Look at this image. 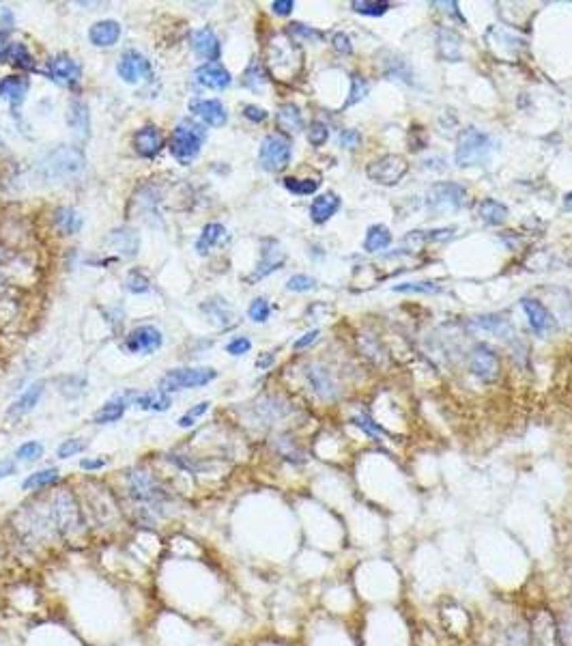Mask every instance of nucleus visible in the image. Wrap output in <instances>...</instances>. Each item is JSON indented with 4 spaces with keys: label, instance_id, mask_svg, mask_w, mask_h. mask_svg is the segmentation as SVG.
<instances>
[{
    "label": "nucleus",
    "instance_id": "obj_1",
    "mask_svg": "<svg viewBox=\"0 0 572 646\" xmlns=\"http://www.w3.org/2000/svg\"><path fill=\"white\" fill-rule=\"evenodd\" d=\"M125 515L136 528L159 530L163 522H170L181 511V500L155 472L134 467L125 474Z\"/></svg>",
    "mask_w": 572,
    "mask_h": 646
},
{
    "label": "nucleus",
    "instance_id": "obj_2",
    "mask_svg": "<svg viewBox=\"0 0 572 646\" xmlns=\"http://www.w3.org/2000/svg\"><path fill=\"white\" fill-rule=\"evenodd\" d=\"M205 140H207V129L203 125L194 121H181L172 129L168 147L176 162L190 164V162L201 153Z\"/></svg>",
    "mask_w": 572,
    "mask_h": 646
},
{
    "label": "nucleus",
    "instance_id": "obj_3",
    "mask_svg": "<svg viewBox=\"0 0 572 646\" xmlns=\"http://www.w3.org/2000/svg\"><path fill=\"white\" fill-rule=\"evenodd\" d=\"M488 153H490V136L480 132L478 127H467L459 134L454 159L461 168L482 164L488 157Z\"/></svg>",
    "mask_w": 572,
    "mask_h": 646
},
{
    "label": "nucleus",
    "instance_id": "obj_4",
    "mask_svg": "<svg viewBox=\"0 0 572 646\" xmlns=\"http://www.w3.org/2000/svg\"><path fill=\"white\" fill-rule=\"evenodd\" d=\"M527 619L531 646H564L558 614L549 608H536Z\"/></svg>",
    "mask_w": 572,
    "mask_h": 646
},
{
    "label": "nucleus",
    "instance_id": "obj_5",
    "mask_svg": "<svg viewBox=\"0 0 572 646\" xmlns=\"http://www.w3.org/2000/svg\"><path fill=\"white\" fill-rule=\"evenodd\" d=\"M218 377V370L214 368H174L170 373H166L159 381V390H163L166 394L170 392H179V390H187V388H201L207 386Z\"/></svg>",
    "mask_w": 572,
    "mask_h": 646
},
{
    "label": "nucleus",
    "instance_id": "obj_6",
    "mask_svg": "<svg viewBox=\"0 0 572 646\" xmlns=\"http://www.w3.org/2000/svg\"><path fill=\"white\" fill-rule=\"evenodd\" d=\"M87 166V157L76 147H60L45 162V175L52 179H71Z\"/></svg>",
    "mask_w": 572,
    "mask_h": 646
},
{
    "label": "nucleus",
    "instance_id": "obj_7",
    "mask_svg": "<svg viewBox=\"0 0 572 646\" xmlns=\"http://www.w3.org/2000/svg\"><path fill=\"white\" fill-rule=\"evenodd\" d=\"M258 159L265 170L280 172L290 162V140L282 134H269L260 142Z\"/></svg>",
    "mask_w": 572,
    "mask_h": 646
},
{
    "label": "nucleus",
    "instance_id": "obj_8",
    "mask_svg": "<svg viewBox=\"0 0 572 646\" xmlns=\"http://www.w3.org/2000/svg\"><path fill=\"white\" fill-rule=\"evenodd\" d=\"M409 172V164L407 159L400 155H383L379 159H374L372 164L366 168V175L370 177V181L379 183V186H396L402 177Z\"/></svg>",
    "mask_w": 572,
    "mask_h": 646
},
{
    "label": "nucleus",
    "instance_id": "obj_9",
    "mask_svg": "<svg viewBox=\"0 0 572 646\" xmlns=\"http://www.w3.org/2000/svg\"><path fill=\"white\" fill-rule=\"evenodd\" d=\"M467 203V192L459 183H435L426 194V205L433 212H456Z\"/></svg>",
    "mask_w": 572,
    "mask_h": 646
},
{
    "label": "nucleus",
    "instance_id": "obj_10",
    "mask_svg": "<svg viewBox=\"0 0 572 646\" xmlns=\"http://www.w3.org/2000/svg\"><path fill=\"white\" fill-rule=\"evenodd\" d=\"M490 646H531L527 619L514 616L508 621H501L493 629V640H490Z\"/></svg>",
    "mask_w": 572,
    "mask_h": 646
},
{
    "label": "nucleus",
    "instance_id": "obj_11",
    "mask_svg": "<svg viewBox=\"0 0 572 646\" xmlns=\"http://www.w3.org/2000/svg\"><path fill=\"white\" fill-rule=\"evenodd\" d=\"M117 71H119V78H123L129 85H136V82H140V80H146V78L153 76V67H151L149 58L140 52H136V50L123 52V56L117 65Z\"/></svg>",
    "mask_w": 572,
    "mask_h": 646
},
{
    "label": "nucleus",
    "instance_id": "obj_12",
    "mask_svg": "<svg viewBox=\"0 0 572 646\" xmlns=\"http://www.w3.org/2000/svg\"><path fill=\"white\" fill-rule=\"evenodd\" d=\"M469 366L473 370V375L482 381H495L499 377V358L495 355V351L486 345H478L471 351Z\"/></svg>",
    "mask_w": 572,
    "mask_h": 646
},
{
    "label": "nucleus",
    "instance_id": "obj_13",
    "mask_svg": "<svg viewBox=\"0 0 572 646\" xmlns=\"http://www.w3.org/2000/svg\"><path fill=\"white\" fill-rule=\"evenodd\" d=\"M161 332L153 326H140L129 332L125 347L132 353H153L161 347Z\"/></svg>",
    "mask_w": 572,
    "mask_h": 646
},
{
    "label": "nucleus",
    "instance_id": "obj_14",
    "mask_svg": "<svg viewBox=\"0 0 572 646\" xmlns=\"http://www.w3.org/2000/svg\"><path fill=\"white\" fill-rule=\"evenodd\" d=\"M190 112L211 127H222L228 121V112L220 100H194L190 102Z\"/></svg>",
    "mask_w": 572,
    "mask_h": 646
},
{
    "label": "nucleus",
    "instance_id": "obj_15",
    "mask_svg": "<svg viewBox=\"0 0 572 646\" xmlns=\"http://www.w3.org/2000/svg\"><path fill=\"white\" fill-rule=\"evenodd\" d=\"M196 80H198V82L203 87H207V89L224 91V89L231 87L233 76L220 63H203L201 67L196 69Z\"/></svg>",
    "mask_w": 572,
    "mask_h": 646
},
{
    "label": "nucleus",
    "instance_id": "obj_16",
    "mask_svg": "<svg viewBox=\"0 0 572 646\" xmlns=\"http://www.w3.org/2000/svg\"><path fill=\"white\" fill-rule=\"evenodd\" d=\"M47 74L58 85H76L82 76V67L71 56L60 54L54 56L52 60H47Z\"/></svg>",
    "mask_w": 572,
    "mask_h": 646
},
{
    "label": "nucleus",
    "instance_id": "obj_17",
    "mask_svg": "<svg viewBox=\"0 0 572 646\" xmlns=\"http://www.w3.org/2000/svg\"><path fill=\"white\" fill-rule=\"evenodd\" d=\"M192 47H194V52L201 58H205L207 63H218V58L222 54L220 39L216 37V32L211 28L194 30L192 32Z\"/></svg>",
    "mask_w": 572,
    "mask_h": 646
},
{
    "label": "nucleus",
    "instance_id": "obj_18",
    "mask_svg": "<svg viewBox=\"0 0 572 646\" xmlns=\"http://www.w3.org/2000/svg\"><path fill=\"white\" fill-rule=\"evenodd\" d=\"M284 258H286V254H284L282 246L277 244V241H273V239H267L263 244V252H260V263H258L256 271L252 274V278L258 280V278L269 276L271 271L280 269V265L284 263Z\"/></svg>",
    "mask_w": 572,
    "mask_h": 646
},
{
    "label": "nucleus",
    "instance_id": "obj_19",
    "mask_svg": "<svg viewBox=\"0 0 572 646\" xmlns=\"http://www.w3.org/2000/svg\"><path fill=\"white\" fill-rule=\"evenodd\" d=\"M523 311H525V315L529 319V326H531V330L536 334H547L555 326L553 315L545 309L540 302L525 298V300H523Z\"/></svg>",
    "mask_w": 572,
    "mask_h": 646
},
{
    "label": "nucleus",
    "instance_id": "obj_20",
    "mask_svg": "<svg viewBox=\"0 0 572 646\" xmlns=\"http://www.w3.org/2000/svg\"><path fill=\"white\" fill-rule=\"evenodd\" d=\"M45 383L43 381H35V383H30L26 390L15 399L11 405H9V416H24V414H28V412H32L37 405H39V401H41V397H43V388Z\"/></svg>",
    "mask_w": 572,
    "mask_h": 646
},
{
    "label": "nucleus",
    "instance_id": "obj_21",
    "mask_svg": "<svg viewBox=\"0 0 572 646\" xmlns=\"http://www.w3.org/2000/svg\"><path fill=\"white\" fill-rule=\"evenodd\" d=\"M60 482V470L58 467H43V470H37L28 474L24 480H22V491H28V493H37V491H43V489H50V487H56Z\"/></svg>",
    "mask_w": 572,
    "mask_h": 646
},
{
    "label": "nucleus",
    "instance_id": "obj_22",
    "mask_svg": "<svg viewBox=\"0 0 572 646\" xmlns=\"http://www.w3.org/2000/svg\"><path fill=\"white\" fill-rule=\"evenodd\" d=\"M121 37V24L114 20H102L95 22L89 30V39L97 47H110Z\"/></svg>",
    "mask_w": 572,
    "mask_h": 646
},
{
    "label": "nucleus",
    "instance_id": "obj_23",
    "mask_svg": "<svg viewBox=\"0 0 572 646\" xmlns=\"http://www.w3.org/2000/svg\"><path fill=\"white\" fill-rule=\"evenodd\" d=\"M437 52L444 60H461V37L452 28L437 30Z\"/></svg>",
    "mask_w": 572,
    "mask_h": 646
},
{
    "label": "nucleus",
    "instance_id": "obj_24",
    "mask_svg": "<svg viewBox=\"0 0 572 646\" xmlns=\"http://www.w3.org/2000/svg\"><path fill=\"white\" fill-rule=\"evenodd\" d=\"M134 149L142 157H155L161 149V136L157 132V127L146 125V127L138 129L136 136H134Z\"/></svg>",
    "mask_w": 572,
    "mask_h": 646
},
{
    "label": "nucleus",
    "instance_id": "obj_25",
    "mask_svg": "<svg viewBox=\"0 0 572 646\" xmlns=\"http://www.w3.org/2000/svg\"><path fill=\"white\" fill-rule=\"evenodd\" d=\"M28 91V80L22 76H7L0 80V97L7 100L11 106H20Z\"/></svg>",
    "mask_w": 572,
    "mask_h": 646
},
{
    "label": "nucleus",
    "instance_id": "obj_26",
    "mask_svg": "<svg viewBox=\"0 0 572 646\" xmlns=\"http://www.w3.org/2000/svg\"><path fill=\"white\" fill-rule=\"evenodd\" d=\"M125 410H127V399L125 397H114L110 399L108 403L95 412L93 416V423L95 425H112V423H119V420L125 416Z\"/></svg>",
    "mask_w": 572,
    "mask_h": 646
},
{
    "label": "nucleus",
    "instance_id": "obj_27",
    "mask_svg": "<svg viewBox=\"0 0 572 646\" xmlns=\"http://www.w3.org/2000/svg\"><path fill=\"white\" fill-rule=\"evenodd\" d=\"M338 209H340V199L336 197V194L327 192V194H321V197H317L312 201V205H310V216H312L314 222L323 224V222L330 220Z\"/></svg>",
    "mask_w": 572,
    "mask_h": 646
},
{
    "label": "nucleus",
    "instance_id": "obj_28",
    "mask_svg": "<svg viewBox=\"0 0 572 646\" xmlns=\"http://www.w3.org/2000/svg\"><path fill=\"white\" fill-rule=\"evenodd\" d=\"M134 405L144 410V412H166V410H170L172 401H170V394H166L163 390H151V392L136 394Z\"/></svg>",
    "mask_w": 572,
    "mask_h": 646
},
{
    "label": "nucleus",
    "instance_id": "obj_29",
    "mask_svg": "<svg viewBox=\"0 0 572 646\" xmlns=\"http://www.w3.org/2000/svg\"><path fill=\"white\" fill-rule=\"evenodd\" d=\"M308 379H310V386H312V390L321 399H334L336 397V383L325 368L312 366L308 370Z\"/></svg>",
    "mask_w": 572,
    "mask_h": 646
},
{
    "label": "nucleus",
    "instance_id": "obj_30",
    "mask_svg": "<svg viewBox=\"0 0 572 646\" xmlns=\"http://www.w3.org/2000/svg\"><path fill=\"white\" fill-rule=\"evenodd\" d=\"M69 125L80 138H89L91 134V117L89 106L84 102H71L69 106Z\"/></svg>",
    "mask_w": 572,
    "mask_h": 646
},
{
    "label": "nucleus",
    "instance_id": "obj_31",
    "mask_svg": "<svg viewBox=\"0 0 572 646\" xmlns=\"http://www.w3.org/2000/svg\"><path fill=\"white\" fill-rule=\"evenodd\" d=\"M478 216L482 218V222H486L490 226H499L505 222V218H508V207L499 201H495V199H486L478 207Z\"/></svg>",
    "mask_w": 572,
    "mask_h": 646
},
{
    "label": "nucleus",
    "instance_id": "obj_32",
    "mask_svg": "<svg viewBox=\"0 0 572 646\" xmlns=\"http://www.w3.org/2000/svg\"><path fill=\"white\" fill-rule=\"evenodd\" d=\"M391 244V233L385 229L383 224H374L368 229L366 239H364V248L366 252H381Z\"/></svg>",
    "mask_w": 572,
    "mask_h": 646
},
{
    "label": "nucleus",
    "instance_id": "obj_33",
    "mask_svg": "<svg viewBox=\"0 0 572 646\" xmlns=\"http://www.w3.org/2000/svg\"><path fill=\"white\" fill-rule=\"evenodd\" d=\"M277 125L286 132H299L304 127V119H301V112L295 104H284L277 110Z\"/></svg>",
    "mask_w": 572,
    "mask_h": 646
},
{
    "label": "nucleus",
    "instance_id": "obj_34",
    "mask_svg": "<svg viewBox=\"0 0 572 646\" xmlns=\"http://www.w3.org/2000/svg\"><path fill=\"white\" fill-rule=\"evenodd\" d=\"M222 235H224V226L222 224H218V222H209L205 229H203V235H201V239L196 241V250H198L201 254H207L209 252V248L211 246H216L218 241L222 239Z\"/></svg>",
    "mask_w": 572,
    "mask_h": 646
},
{
    "label": "nucleus",
    "instance_id": "obj_35",
    "mask_svg": "<svg viewBox=\"0 0 572 646\" xmlns=\"http://www.w3.org/2000/svg\"><path fill=\"white\" fill-rule=\"evenodd\" d=\"M56 224H58V229H60L62 233L73 235V233L80 231L82 216L76 212V209H71V207H62V209H58V212H56Z\"/></svg>",
    "mask_w": 572,
    "mask_h": 646
},
{
    "label": "nucleus",
    "instance_id": "obj_36",
    "mask_svg": "<svg viewBox=\"0 0 572 646\" xmlns=\"http://www.w3.org/2000/svg\"><path fill=\"white\" fill-rule=\"evenodd\" d=\"M43 452H45V448H43L41 442L30 440V442H24V444H20L18 448H15L13 459L20 461V463H32V461H39L43 457Z\"/></svg>",
    "mask_w": 572,
    "mask_h": 646
},
{
    "label": "nucleus",
    "instance_id": "obj_37",
    "mask_svg": "<svg viewBox=\"0 0 572 646\" xmlns=\"http://www.w3.org/2000/svg\"><path fill=\"white\" fill-rule=\"evenodd\" d=\"M7 60H11L15 67H20V69H35V60H32V54L28 52V47L24 43H11Z\"/></svg>",
    "mask_w": 572,
    "mask_h": 646
},
{
    "label": "nucleus",
    "instance_id": "obj_38",
    "mask_svg": "<svg viewBox=\"0 0 572 646\" xmlns=\"http://www.w3.org/2000/svg\"><path fill=\"white\" fill-rule=\"evenodd\" d=\"M351 423H353L355 427L362 429V431L368 435V438L377 440V442H383V438L387 435V433H385V429H383L379 423H374V420H372L368 414H357V416L351 420Z\"/></svg>",
    "mask_w": 572,
    "mask_h": 646
},
{
    "label": "nucleus",
    "instance_id": "obj_39",
    "mask_svg": "<svg viewBox=\"0 0 572 646\" xmlns=\"http://www.w3.org/2000/svg\"><path fill=\"white\" fill-rule=\"evenodd\" d=\"M87 448H89V442L84 438H69L56 448V457L58 459H71V457H78L80 452H84Z\"/></svg>",
    "mask_w": 572,
    "mask_h": 646
},
{
    "label": "nucleus",
    "instance_id": "obj_40",
    "mask_svg": "<svg viewBox=\"0 0 572 646\" xmlns=\"http://www.w3.org/2000/svg\"><path fill=\"white\" fill-rule=\"evenodd\" d=\"M319 186H321V181H317V179H293V177L284 179V188L293 194H299V197L314 194L319 190Z\"/></svg>",
    "mask_w": 572,
    "mask_h": 646
},
{
    "label": "nucleus",
    "instance_id": "obj_41",
    "mask_svg": "<svg viewBox=\"0 0 572 646\" xmlns=\"http://www.w3.org/2000/svg\"><path fill=\"white\" fill-rule=\"evenodd\" d=\"M209 408H211V403L209 401H203V403H198V405H194V408H190L181 418L176 420V425L181 427V429H192L196 423H198V418H203L207 412H209Z\"/></svg>",
    "mask_w": 572,
    "mask_h": 646
},
{
    "label": "nucleus",
    "instance_id": "obj_42",
    "mask_svg": "<svg viewBox=\"0 0 572 646\" xmlns=\"http://www.w3.org/2000/svg\"><path fill=\"white\" fill-rule=\"evenodd\" d=\"M366 93H368V80L362 78L359 74H353L351 76V95H349V100L345 102V108L353 106L357 102H362L366 97Z\"/></svg>",
    "mask_w": 572,
    "mask_h": 646
},
{
    "label": "nucleus",
    "instance_id": "obj_43",
    "mask_svg": "<svg viewBox=\"0 0 572 646\" xmlns=\"http://www.w3.org/2000/svg\"><path fill=\"white\" fill-rule=\"evenodd\" d=\"M396 293H441V287L435 282H402L394 287Z\"/></svg>",
    "mask_w": 572,
    "mask_h": 646
},
{
    "label": "nucleus",
    "instance_id": "obj_44",
    "mask_svg": "<svg viewBox=\"0 0 572 646\" xmlns=\"http://www.w3.org/2000/svg\"><path fill=\"white\" fill-rule=\"evenodd\" d=\"M351 7H353V11H355V13H362V15H372V18H379V15L387 13L389 3H362V0H353Z\"/></svg>",
    "mask_w": 572,
    "mask_h": 646
},
{
    "label": "nucleus",
    "instance_id": "obj_45",
    "mask_svg": "<svg viewBox=\"0 0 572 646\" xmlns=\"http://www.w3.org/2000/svg\"><path fill=\"white\" fill-rule=\"evenodd\" d=\"M558 623L564 646H572V603H568V608L562 610V614H558Z\"/></svg>",
    "mask_w": 572,
    "mask_h": 646
},
{
    "label": "nucleus",
    "instance_id": "obj_46",
    "mask_svg": "<svg viewBox=\"0 0 572 646\" xmlns=\"http://www.w3.org/2000/svg\"><path fill=\"white\" fill-rule=\"evenodd\" d=\"M269 315H271V309H269L267 300H263V298H256V300L250 304V309H248V317H250L252 321H256V323L267 321Z\"/></svg>",
    "mask_w": 572,
    "mask_h": 646
},
{
    "label": "nucleus",
    "instance_id": "obj_47",
    "mask_svg": "<svg viewBox=\"0 0 572 646\" xmlns=\"http://www.w3.org/2000/svg\"><path fill=\"white\" fill-rule=\"evenodd\" d=\"M317 287V280L312 276H306V274H297V276H290L286 282L288 291H295V293H304V291H310Z\"/></svg>",
    "mask_w": 572,
    "mask_h": 646
},
{
    "label": "nucleus",
    "instance_id": "obj_48",
    "mask_svg": "<svg viewBox=\"0 0 572 646\" xmlns=\"http://www.w3.org/2000/svg\"><path fill=\"white\" fill-rule=\"evenodd\" d=\"M127 289L132 291V293H146V291L151 289V282H149V278H146V276H142L140 271H129Z\"/></svg>",
    "mask_w": 572,
    "mask_h": 646
},
{
    "label": "nucleus",
    "instance_id": "obj_49",
    "mask_svg": "<svg viewBox=\"0 0 572 646\" xmlns=\"http://www.w3.org/2000/svg\"><path fill=\"white\" fill-rule=\"evenodd\" d=\"M138 235L136 233H132V231H114V235H112V241L117 246H121L123 250H125V254L127 256H132V254H136L138 252V246H134V244H127V239H136Z\"/></svg>",
    "mask_w": 572,
    "mask_h": 646
},
{
    "label": "nucleus",
    "instance_id": "obj_50",
    "mask_svg": "<svg viewBox=\"0 0 572 646\" xmlns=\"http://www.w3.org/2000/svg\"><path fill=\"white\" fill-rule=\"evenodd\" d=\"M327 138H330V132H327V127L321 121H314L312 125L308 127V140L312 142L314 147H321V144H325Z\"/></svg>",
    "mask_w": 572,
    "mask_h": 646
},
{
    "label": "nucleus",
    "instance_id": "obj_51",
    "mask_svg": "<svg viewBox=\"0 0 572 646\" xmlns=\"http://www.w3.org/2000/svg\"><path fill=\"white\" fill-rule=\"evenodd\" d=\"M78 465H80V470H84V472H97L108 465V457H84V459H80Z\"/></svg>",
    "mask_w": 572,
    "mask_h": 646
},
{
    "label": "nucleus",
    "instance_id": "obj_52",
    "mask_svg": "<svg viewBox=\"0 0 572 646\" xmlns=\"http://www.w3.org/2000/svg\"><path fill=\"white\" fill-rule=\"evenodd\" d=\"M288 32H290V35H295V37H301V39H312V41L323 37L319 30H314V28H308V26H304V24H290Z\"/></svg>",
    "mask_w": 572,
    "mask_h": 646
},
{
    "label": "nucleus",
    "instance_id": "obj_53",
    "mask_svg": "<svg viewBox=\"0 0 572 646\" xmlns=\"http://www.w3.org/2000/svg\"><path fill=\"white\" fill-rule=\"evenodd\" d=\"M250 347H252V343L248 341V338L239 336V338H235V341H231V343L226 345V351L231 353V355H243V353L250 351Z\"/></svg>",
    "mask_w": 572,
    "mask_h": 646
},
{
    "label": "nucleus",
    "instance_id": "obj_54",
    "mask_svg": "<svg viewBox=\"0 0 572 646\" xmlns=\"http://www.w3.org/2000/svg\"><path fill=\"white\" fill-rule=\"evenodd\" d=\"M20 470V465L15 459H0V480H5L9 476H15Z\"/></svg>",
    "mask_w": 572,
    "mask_h": 646
},
{
    "label": "nucleus",
    "instance_id": "obj_55",
    "mask_svg": "<svg viewBox=\"0 0 572 646\" xmlns=\"http://www.w3.org/2000/svg\"><path fill=\"white\" fill-rule=\"evenodd\" d=\"M243 117L250 119V121H254V123H260V121L267 119V110L258 108V106H245V108H243Z\"/></svg>",
    "mask_w": 572,
    "mask_h": 646
},
{
    "label": "nucleus",
    "instance_id": "obj_56",
    "mask_svg": "<svg viewBox=\"0 0 572 646\" xmlns=\"http://www.w3.org/2000/svg\"><path fill=\"white\" fill-rule=\"evenodd\" d=\"M503 323V319L495 317V315H488V317H478L476 319V326L484 328V330H490V332H497V328Z\"/></svg>",
    "mask_w": 572,
    "mask_h": 646
},
{
    "label": "nucleus",
    "instance_id": "obj_57",
    "mask_svg": "<svg viewBox=\"0 0 572 646\" xmlns=\"http://www.w3.org/2000/svg\"><path fill=\"white\" fill-rule=\"evenodd\" d=\"M334 47L338 52H342V54H351V50H353L351 39L345 35V32H336V35H334Z\"/></svg>",
    "mask_w": 572,
    "mask_h": 646
},
{
    "label": "nucleus",
    "instance_id": "obj_58",
    "mask_svg": "<svg viewBox=\"0 0 572 646\" xmlns=\"http://www.w3.org/2000/svg\"><path fill=\"white\" fill-rule=\"evenodd\" d=\"M340 144L347 149H355L359 144V134L355 132V129H345V132L340 134Z\"/></svg>",
    "mask_w": 572,
    "mask_h": 646
},
{
    "label": "nucleus",
    "instance_id": "obj_59",
    "mask_svg": "<svg viewBox=\"0 0 572 646\" xmlns=\"http://www.w3.org/2000/svg\"><path fill=\"white\" fill-rule=\"evenodd\" d=\"M271 9L277 15H288L293 9H295V3H293V0H275V3L271 5Z\"/></svg>",
    "mask_w": 572,
    "mask_h": 646
},
{
    "label": "nucleus",
    "instance_id": "obj_60",
    "mask_svg": "<svg viewBox=\"0 0 572 646\" xmlns=\"http://www.w3.org/2000/svg\"><path fill=\"white\" fill-rule=\"evenodd\" d=\"M319 338V330H310V332H306L299 341H295V349H304V347H308V345H312L314 341Z\"/></svg>",
    "mask_w": 572,
    "mask_h": 646
},
{
    "label": "nucleus",
    "instance_id": "obj_61",
    "mask_svg": "<svg viewBox=\"0 0 572 646\" xmlns=\"http://www.w3.org/2000/svg\"><path fill=\"white\" fill-rule=\"evenodd\" d=\"M9 45H11V43L7 41V37L3 35V32H0V63H3V60H7V54H9Z\"/></svg>",
    "mask_w": 572,
    "mask_h": 646
},
{
    "label": "nucleus",
    "instance_id": "obj_62",
    "mask_svg": "<svg viewBox=\"0 0 572 646\" xmlns=\"http://www.w3.org/2000/svg\"><path fill=\"white\" fill-rule=\"evenodd\" d=\"M564 205H566L568 209H572V192H568V194H566V199H564Z\"/></svg>",
    "mask_w": 572,
    "mask_h": 646
}]
</instances>
